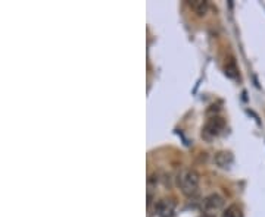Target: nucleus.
<instances>
[{
    "mask_svg": "<svg viewBox=\"0 0 265 217\" xmlns=\"http://www.w3.org/2000/svg\"><path fill=\"white\" fill-rule=\"evenodd\" d=\"M199 173L193 169H183L177 176V186L186 197H193L199 189Z\"/></svg>",
    "mask_w": 265,
    "mask_h": 217,
    "instance_id": "f257e3e1",
    "label": "nucleus"
},
{
    "mask_svg": "<svg viewBox=\"0 0 265 217\" xmlns=\"http://www.w3.org/2000/svg\"><path fill=\"white\" fill-rule=\"evenodd\" d=\"M226 128V120L220 116H214L211 119H208V122L205 123L203 126V131H202V136L205 139H212L215 136L221 134Z\"/></svg>",
    "mask_w": 265,
    "mask_h": 217,
    "instance_id": "f03ea898",
    "label": "nucleus"
},
{
    "mask_svg": "<svg viewBox=\"0 0 265 217\" xmlns=\"http://www.w3.org/2000/svg\"><path fill=\"white\" fill-rule=\"evenodd\" d=\"M224 205V198L218 194H211L203 200V208H205V214H211L214 216L215 211L221 210Z\"/></svg>",
    "mask_w": 265,
    "mask_h": 217,
    "instance_id": "7ed1b4c3",
    "label": "nucleus"
},
{
    "mask_svg": "<svg viewBox=\"0 0 265 217\" xmlns=\"http://www.w3.org/2000/svg\"><path fill=\"white\" fill-rule=\"evenodd\" d=\"M155 211L159 217H174L176 216V202L168 198H162L155 204Z\"/></svg>",
    "mask_w": 265,
    "mask_h": 217,
    "instance_id": "20e7f679",
    "label": "nucleus"
},
{
    "mask_svg": "<svg viewBox=\"0 0 265 217\" xmlns=\"http://www.w3.org/2000/svg\"><path fill=\"white\" fill-rule=\"evenodd\" d=\"M187 5L197 17H205L208 12V2L206 0H190V2H187Z\"/></svg>",
    "mask_w": 265,
    "mask_h": 217,
    "instance_id": "39448f33",
    "label": "nucleus"
},
{
    "mask_svg": "<svg viewBox=\"0 0 265 217\" xmlns=\"http://www.w3.org/2000/svg\"><path fill=\"white\" fill-rule=\"evenodd\" d=\"M214 162L217 163V166L229 167L233 163V154L230 151H218L214 157Z\"/></svg>",
    "mask_w": 265,
    "mask_h": 217,
    "instance_id": "423d86ee",
    "label": "nucleus"
},
{
    "mask_svg": "<svg viewBox=\"0 0 265 217\" xmlns=\"http://www.w3.org/2000/svg\"><path fill=\"white\" fill-rule=\"evenodd\" d=\"M223 217H243V210L239 204H231L223 211Z\"/></svg>",
    "mask_w": 265,
    "mask_h": 217,
    "instance_id": "0eeeda50",
    "label": "nucleus"
},
{
    "mask_svg": "<svg viewBox=\"0 0 265 217\" xmlns=\"http://www.w3.org/2000/svg\"><path fill=\"white\" fill-rule=\"evenodd\" d=\"M200 217H214V216H211V214H203V216H200Z\"/></svg>",
    "mask_w": 265,
    "mask_h": 217,
    "instance_id": "6e6552de",
    "label": "nucleus"
}]
</instances>
